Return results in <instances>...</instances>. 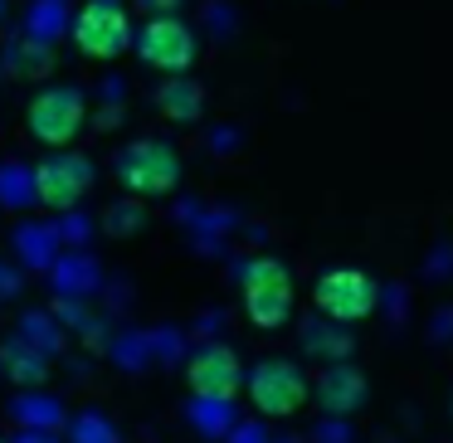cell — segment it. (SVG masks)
Listing matches in <instances>:
<instances>
[{"mask_svg":"<svg viewBox=\"0 0 453 443\" xmlns=\"http://www.w3.org/2000/svg\"><path fill=\"white\" fill-rule=\"evenodd\" d=\"M112 176H118L122 195H137V200H166L180 190V176H186V166H180V151L171 147V141L161 137H137L127 141V147L118 151V161H112Z\"/></svg>","mask_w":453,"mask_h":443,"instance_id":"6da1fadb","label":"cell"},{"mask_svg":"<svg viewBox=\"0 0 453 443\" xmlns=\"http://www.w3.org/2000/svg\"><path fill=\"white\" fill-rule=\"evenodd\" d=\"M239 297H244V317L258 332H278L293 317V273L283 258L258 254L239 268Z\"/></svg>","mask_w":453,"mask_h":443,"instance_id":"7a4b0ae2","label":"cell"},{"mask_svg":"<svg viewBox=\"0 0 453 443\" xmlns=\"http://www.w3.org/2000/svg\"><path fill=\"white\" fill-rule=\"evenodd\" d=\"M88 122H93L88 93L73 88V83H50V88H40L30 98V108H25V132L50 151L54 147H73Z\"/></svg>","mask_w":453,"mask_h":443,"instance_id":"3957f363","label":"cell"},{"mask_svg":"<svg viewBox=\"0 0 453 443\" xmlns=\"http://www.w3.org/2000/svg\"><path fill=\"white\" fill-rule=\"evenodd\" d=\"M69 40L73 50L83 54V59H118V54L132 50V40H137V25H132L127 5L122 0H83L79 15L69 20Z\"/></svg>","mask_w":453,"mask_h":443,"instance_id":"277c9868","label":"cell"},{"mask_svg":"<svg viewBox=\"0 0 453 443\" xmlns=\"http://www.w3.org/2000/svg\"><path fill=\"white\" fill-rule=\"evenodd\" d=\"M93 186H98V166H93V157H83V151H73V147H54L35 161V195H40V210L64 215V210L83 205Z\"/></svg>","mask_w":453,"mask_h":443,"instance_id":"5b68a950","label":"cell"},{"mask_svg":"<svg viewBox=\"0 0 453 443\" xmlns=\"http://www.w3.org/2000/svg\"><path fill=\"white\" fill-rule=\"evenodd\" d=\"M244 390H249V400H254V409L264 414V419H288V414H297L307 404L312 380H307L303 365L288 361V355H264V361L249 365Z\"/></svg>","mask_w":453,"mask_h":443,"instance_id":"8992f818","label":"cell"},{"mask_svg":"<svg viewBox=\"0 0 453 443\" xmlns=\"http://www.w3.org/2000/svg\"><path fill=\"white\" fill-rule=\"evenodd\" d=\"M132 50H137V59L157 73H186L200 54V40L176 11H166V15H151V20L142 25Z\"/></svg>","mask_w":453,"mask_h":443,"instance_id":"52a82bcc","label":"cell"},{"mask_svg":"<svg viewBox=\"0 0 453 443\" xmlns=\"http://www.w3.org/2000/svg\"><path fill=\"white\" fill-rule=\"evenodd\" d=\"M375 302H380V287H375V278L361 273V268H332V273H322L312 287V307L326 322H342V326L371 317Z\"/></svg>","mask_w":453,"mask_h":443,"instance_id":"ba28073f","label":"cell"},{"mask_svg":"<svg viewBox=\"0 0 453 443\" xmlns=\"http://www.w3.org/2000/svg\"><path fill=\"white\" fill-rule=\"evenodd\" d=\"M244 361H239L234 346L225 341H205L200 351H190L186 361V385L190 394H200V400H234L239 390H244Z\"/></svg>","mask_w":453,"mask_h":443,"instance_id":"9c48e42d","label":"cell"},{"mask_svg":"<svg viewBox=\"0 0 453 443\" xmlns=\"http://www.w3.org/2000/svg\"><path fill=\"white\" fill-rule=\"evenodd\" d=\"M11 254L25 273L44 278L54 268V258L64 254L59 234H54V219H20V225H11Z\"/></svg>","mask_w":453,"mask_h":443,"instance_id":"30bf717a","label":"cell"},{"mask_svg":"<svg viewBox=\"0 0 453 443\" xmlns=\"http://www.w3.org/2000/svg\"><path fill=\"white\" fill-rule=\"evenodd\" d=\"M44 278H50V293H64V297H98L103 293V264L93 248H64Z\"/></svg>","mask_w":453,"mask_h":443,"instance_id":"8fae6325","label":"cell"},{"mask_svg":"<svg viewBox=\"0 0 453 443\" xmlns=\"http://www.w3.org/2000/svg\"><path fill=\"white\" fill-rule=\"evenodd\" d=\"M15 429H40V433H64L69 429V404L59 400L54 390L35 385V390H20L11 404H5Z\"/></svg>","mask_w":453,"mask_h":443,"instance_id":"7c38bea8","label":"cell"},{"mask_svg":"<svg viewBox=\"0 0 453 443\" xmlns=\"http://www.w3.org/2000/svg\"><path fill=\"white\" fill-rule=\"evenodd\" d=\"M54 355H44L40 346H30L25 336H5L0 341V375L20 390H35V385H50Z\"/></svg>","mask_w":453,"mask_h":443,"instance_id":"4fadbf2b","label":"cell"},{"mask_svg":"<svg viewBox=\"0 0 453 443\" xmlns=\"http://www.w3.org/2000/svg\"><path fill=\"white\" fill-rule=\"evenodd\" d=\"M317 400H322L326 414H356L365 400V375L351 361H332L317 375Z\"/></svg>","mask_w":453,"mask_h":443,"instance_id":"5bb4252c","label":"cell"},{"mask_svg":"<svg viewBox=\"0 0 453 443\" xmlns=\"http://www.w3.org/2000/svg\"><path fill=\"white\" fill-rule=\"evenodd\" d=\"M157 112L176 127H190L205 118V88L190 73H166V83L157 88Z\"/></svg>","mask_w":453,"mask_h":443,"instance_id":"9a60e30c","label":"cell"},{"mask_svg":"<svg viewBox=\"0 0 453 443\" xmlns=\"http://www.w3.org/2000/svg\"><path fill=\"white\" fill-rule=\"evenodd\" d=\"M15 336H25V341L40 346L44 355H54V361L69 351V332H64V322L50 312V307H25V312L15 317Z\"/></svg>","mask_w":453,"mask_h":443,"instance_id":"2e32d148","label":"cell"},{"mask_svg":"<svg viewBox=\"0 0 453 443\" xmlns=\"http://www.w3.org/2000/svg\"><path fill=\"white\" fill-rule=\"evenodd\" d=\"M35 205H40V195H35V166L5 157L0 161V210L5 215H30Z\"/></svg>","mask_w":453,"mask_h":443,"instance_id":"e0dca14e","label":"cell"},{"mask_svg":"<svg viewBox=\"0 0 453 443\" xmlns=\"http://www.w3.org/2000/svg\"><path fill=\"white\" fill-rule=\"evenodd\" d=\"M0 69L11 73V79H44V73L54 69V50L44 40H35V34H20V40L5 50Z\"/></svg>","mask_w":453,"mask_h":443,"instance_id":"ac0fdd59","label":"cell"},{"mask_svg":"<svg viewBox=\"0 0 453 443\" xmlns=\"http://www.w3.org/2000/svg\"><path fill=\"white\" fill-rule=\"evenodd\" d=\"M186 419L200 439H229L234 433V400H200V394H190Z\"/></svg>","mask_w":453,"mask_h":443,"instance_id":"d6986e66","label":"cell"},{"mask_svg":"<svg viewBox=\"0 0 453 443\" xmlns=\"http://www.w3.org/2000/svg\"><path fill=\"white\" fill-rule=\"evenodd\" d=\"M147 225H151V215H147V200H137V195H122V200H112V205L98 215V229H103L108 239H137Z\"/></svg>","mask_w":453,"mask_h":443,"instance_id":"ffe728a7","label":"cell"},{"mask_svg":"<svg viewBox=\"0 0 453 443\" xmlns=\"http://www.w3.org/2000/svg\"><path fill=\"white\" fill-rule=\"evenodd\" d=\"M69 443H122V429H118V419H108L103 409H73L69 414Z\"/></svg>","mask_w":453,"mask_h":443,"instance_id":"44dd1931","label":"cell"},{"mask_svg":"<svg viewBox=\"0 0 453 443\" xmlns=\"http://www.w3.org/2000/svg\"><path fill=\"white\" fill-rule=\"evenodd\" d=\"M108 361L122 365V370H142L147 361H157V355H151V332H112Z\"/></svg>","mask_w":453,"mask_h":443,"instance_id":"7402d4cb","label":"cell"},{"mask_svg":"<svg viewBox=\"0 0 453 443\" xmlns=\"http://www.w3.org/2000/svg\"><path fill=\"white\" fill-rule=\"evenodd\" d=\"M307 351L312 355H322V361H351V351H356V341H351V332H342V322H332V326H307Z\"/></svg>","mask_w":453,"mask_h":443,"instance_id":"603a6c76","label":"cell"},{"mask_svg":"<svg viewBox=\"0 0 453 443\" xmlns=\"http://www.w3.org/2000/svg\"><path fill=\"white\" fill-rule=\"evenodd\" d=\"M54 234H59L64 248H88L93 234H98V219L83 205H73V210H64V215H54Z\"/></svg>","mask_w":453,"mask_h":443,"instance_id":"cb8c5ba5","label":"cell"},{"mask_svg":"<svg viewBox=\"0 0 453 443\" xmlns=\"http://www.w3.org/2000/svg\"><path fill=\"white\" fill-rule=\"evenodd\" d=\"M59 30H69V20H64V5H59V0H35L30 20H25V34L54 44V40H59Z\"/></svg>","mask_w":453,"mask_h":443,"instance_id":"d4e9b609","label":"cell"},{"mask_svg":"<svg viewBox=\"0 0 453 443\" xmlns=\"http://www.w3.org/2000/svg\"><path fill=\"white\" fill-rule=\"evenodd\" d=\"M50 312L64 322V332H69V336H79L83 326L93 322V312H88V297H64V293H50Z\"/></svg>","mask_w":453,"mask_h":443,"instance_id":"484cf974","label":"cell"},{"mask_svg":"<svg viewBox=\"0 0 453 443\" xmlns=\"http://www.w3.org/2000/svg\"><path fill=\"white\" fill-rule=\"evenodd\" d=\"M25 268L20 264H5V258H0V302H15V297L25 293Z\"/></svg>","mask_w":453,"mask_h":443,"instance_id":"4316f807","label":"cell"},{"mask_svg":"<svg viewBox=\"0 0 453 443\" xmlns=\"http://www.w3.org/2000/svg\"><path fill=\"white\" fill-rule=\"evenodd\" d=\"M11 443H64V439H59V433H40V429H20Z\"/></svg>","mask_w":453,"mask_h":443,"instance_id":"83f0119b","label":"cell"},{"mask_svg":"<svg viewBox=\"0 0 453 443\" xmlns=\"http://www.w3.org/2000/svg\"><path fill=\"white\" fill-rule=\"evenodd\" d=\"M142 5H147L151 15H166V11H176L180 0H142Z\"/></svg>","mask_w":453,"mask_h":443,"instance_id":"f1b7e54d","label":"cell"},{"mask_svg":"<svg viewBox=\"0 0 453 443\" xmlns=\"http://www.w3.org/2000/svg\"><path fill=\"white\" fill-rule=\"evenodd\" d=\"M449 414H453V400H449Z\"/></svg>","mask_w":453,"mask_h":443,"instance_id":"f546056e","label":"cell"},{"mask_svg":"<svg viewBox=\"0 0 453 443\" xmlns=\"http://www.w3.org/2000/svg\"><path fill=\"white\" fill-rule=\"evenodd\" d=\"M0 443H11V439H0Z\"/></svg>","mask_w":453,"mask_h":443,"instance_id":"4dcf8cb0","label":"cell"}]
</instances>
